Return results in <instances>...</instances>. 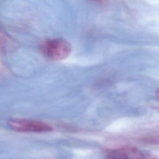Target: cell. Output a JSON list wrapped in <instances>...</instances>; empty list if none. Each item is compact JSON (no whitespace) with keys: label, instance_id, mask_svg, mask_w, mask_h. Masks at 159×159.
<instances>
[{"label":"cell","instance_id":"cell-5","mask_svg":"<svg viewBox=\"0 0 159 159\" xmlns=\"http://www.w3.org/2000/svg\"><path fill=\"white\" fill-rule=\"evenodd\" d=\"M151 141L153 142H154V143H159V136L155 137H154V139H152Z\"/></svg>","mask_w":159,"mask_h":159},{"label":"cell","instance_id":"cell-4","mask_svg":"<svg viewBox=\"0 0 159 159\" xmlns=\"http://www.w3.org/2000/svg\"><path fill=\"white\" fill-rule=\"evenodd\" d=\"M16 42L0 27V52H9L17 48Z\"/></svg>","mask_w":159,"mask_h":159},{"label":"cell","instance_id":"cell-2","mask_svg":"<svg viewBox=\"0 0 159 159\" xmlns=\"http://www.w3.org/2000/svg\"><path fill=\"white\" fill-rule=\"evenodd\" d=\"M11 129L19 132L47 133L53 130V127L48 123L29 119H13L8 120Z\"/></svg>","mask_w":159,"mask_h":159},{"label":"cell","instance_id":"cell-7","mask_svg":"<svg viewBox=\"0 0 159 159\" xmlns=\"http://www.w3.org/2000/svg\"><path fill=\"white\" fill-rule=\"evenodd\" d=\"M98 1H100V2H105L106 0H97Z\"/></svg>","mask_w":159,"mask_h":159},{"label":"cell","instance_id":"cell-1","mask_svg":"<svg viewBox=\"0 0 159 159\" xmlns=\"http://www.w3.org/2000/svg\"><path fill=\"white\" fill-rule=\"evenodd\" d=\"M39 49L42 54L52 60H63L71 52V44L62 39H48L40 43Z\"/></svg>","mask_w":159,"mask_h":159},{"label":"cell","instance_id":"cell-6","mask_svg":"<svg viewBox=\"0 0 159 159\" xmlns=\"http://www.w3.org/2000/svg\"><path fill=\"white\" fill-rule=\"evenodd\" d=\"M155 96H156L157 99L159 101V88L157 89V91L155 92Z\"/></svg>","mask_w":159,"mask_h":159},{"label":"cell","instance_id":"cell-3","mask_svg":"<svg viewBox=\"0 0 159 159\" xmlns=\"http://www.w3.org/2000/svg\"><path fill=\"white\" fill-rule=\"evenodd\" d=\"M106 157L107 159H156L134 147H122L110 150Z\"/></svg>","mask_w":159,"mask_h":159}]
</instances>
